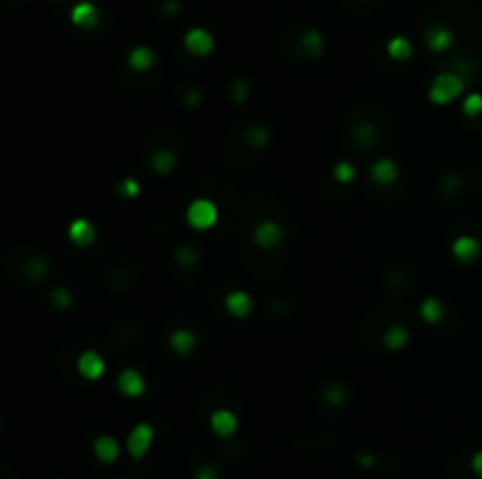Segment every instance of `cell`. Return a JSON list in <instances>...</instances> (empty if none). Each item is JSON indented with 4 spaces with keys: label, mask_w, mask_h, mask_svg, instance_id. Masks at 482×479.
I'll return each mask as SVG.
<instances>
[{
    "label": "cell",
    "mask_w": 482,
    "mask_h": 479,
    "mask_svg": "<svg viewBox=\"0 0 482 479\" xmlns=\"http://www.w3.org/2000/svg\"><path fill=\"white\" fill-rule=\"evenodd\" d=\"M196 479H219V468L214 463H205L198 468Z\"/></svg>",
    "instance_id": "34"
},
{
    "label": "cell",
    "mask_w": 482,
    "mask_h": 479,
    "mask_svg": "<svg viewBox=\"0 0 482 479\" xmlns=\"http://www.w3.org/2000/svg\"><path fill=\"white\" fill-rule=\"evenodd\" d=\"M151 167L156 174H170L177 167L175 151H170V148H160V151H156L151 158Z\"/></svg>",
    "instance_id": "22"
},
{
    "label": "cell",
    "mask_w": 482,
    "mask_h": 479,
    "mask_svg": "<svg viewBox=\"0 0 482 479\" xmlns=\"http://www.w3.org/2000/svg\"><path fill=\"white\" fill-rule=\"evenodd\" d=\"M360 3H367V0H360Z\"/></svg>",
    "instance_id": "37"
},
{
    "label": "cell",
    "mask_w": 482,
    "mask_h": 479,
    "mask_svg": "<svg viewBox=\"0 0 482 479\" xmlns=\"http://www.w3.org/2000/svg\"><path fill=\"white\" fill-rule=\"evenodd\" d=\"M452 254L459 263H473L482 254V242L475 235H459L452 242Z\"/></svg>",
    "instance_id": "8"
},
{
    "label": "cell",
    "mask_w": 482,
    "mask_h": 479,
    "mask_svg": "<svg viewBox=\"0 0 482 479\" xmlns=\"http://www.w3.org/2000/svg\"><path fill=\"white\" fill-rule=\"evenodd\" d=\"M386 54L393 61H407L409 57L414 54V45L409 38L404 36H393L388 43H386Z\"/></svg>",
    "instance_id": "19"
},
{
    "label": "cell",
    "mask_w": 482,
    "mask_h": 479,
    "mask_svg": "<svg viewBox=\"0 0 482 479\" xmlns=\"http://www.w3.org/2000/svg\"><path fill=\"white\" fill-rule=\"evenodd\" d=\"M66 235L71 240V244H75V247H80V249H87V247H92V244H94L96 228H94V223L89 221V219L80 216V219H73V221L68 223Z\"/></svg>",
    "instance_id": "5"
},
{
    "label": "cell",
    "mask_w": 482,
    "mask_h": 479,
    "mask_svg": "<svg viewBox=\"0 0 482 479\" xmlns=\"http://www.w3.org/2000/svg\"><path fill=\"white\" fill-rule=\"evenodd\" d=\"M247 94H249V85L245 80H235L233 82V89H231V96H233V101L235 103H242L247 99Z\"/></svg>",
    "instance_id": "33"
},
{
    "label": "cell",
    "mask_w": 482,
    "mask_h": 479,
    "mask_svg": "<svg viewBox=\"0 0 482 479\" xmlns=\"http://www.w3.org/2000/svg\"><path fill=\"white\" fill-rule=\"evenodd\" d=\"M99 8H96L94 3H89V0H82V3H75L73 10H71V24L78 26L82 31H89L94 29L96 24H99Z\"/></svg>",
    "instance_id": "10"
},
{
    "label": "cell",
    "mask_w": 482,
    "mask_h": 479,
    "mask_svg": "<svg viewBox=\"0 0 482 479\" xmlns=\"http://www.w3.org/2000/svg\"><path fill=\"white\" fill-rule=\"evenodd\" d=\"M459 189H461V179L456 177V174H447V177L440 181V191L445 193L447 198L449 196H456V193H459Z\"/></svg>",
    "instance_id": "32"
},
{
    "label": "cell",
    "mask_w": 482,
    "mask_h": 479,
    "mask_svg": "<svg viewBox=\"0 0 482 479\" xmlns=\"http://www.w3.org/2000/svg\"><path fill=\"white\" fill-rule=\"evenodd\" d=\"M217 221H219V209L207 198H196L186 209V223L193 230H210Z\"/></svg>",
    "instance_id": "2"
},
{
    "label": "cell",
    "mask_w": 482,
    "mask_h": 479,
    "mask_svg": "<svg viewBox=\"0 0 482 479\" xmlns=\"http://www.w3.org/2000/svg\"><path fill=\"white\" fill-rule=\"evenodd\" d=\"M175 261L182 265V268H191V265H196L200 261V254H198V249L191 247V244H182V247L175 249Z\"/></svg>",
    "instance_id": "27"
},
{
    "label": "cell",
    "mask_w": 482,
    "mask_h": 479,
    "mask_svg": "<svg viewBox=\"0 0 482 479\" xmlns=\"http://www.w3.org/2000/svg\"><path fill=\"white\" fill-rule=\"evenodd\" d=\"M471 468H473L475 475H478V477L482 479V449L475 451V454H473V458H471Z\"/></svg>",
    "instance_id": "35"
},
{
    "label": "cell",
    "mask_w": 482,
    "mask_h": 479,
    "mask_svg": "<svg viewBox=\"0 0 482 479\" xmlns=\"http://www.w3.org/2000/svg\"><path fill=\"white\" fill-rule=\"evenodd\" d=\"M78 374L87 381H99L106 374V362L96 351H85L78 358Z\"/></svg>",
    "instance_id": "9"
},
{
    "label": "cell",
    "mask_w": 482,
    "mask_h": 479,
    "mask_svg": "<svg viewBox=\"0 0 482 479\" xmlns=\"http://www.w3.org/2000/svg\"><path fill=\"white\" fill-rule=\"evenodd\" d=\"M353 141L363 148V151H367V148H372L379 141V132L374 125H358L356 129H353Z\"/></svg>",
    "instance_id": "24"
},
{
    "label": "cell",
    "mask_w": 482,
    "mask_h": 479,
    "mask_svg": "<svg viewBox=\"0 0 482 479\" xmlns=\"http://www.w3.org/2000/svg\"><path fill=\"white\" fill-rule=\"evenodd\" d=\"M323 399L330 406H334V409H339V406H344L349 402V388L344 383H330L323 390Z\"/></svg>",
    "instance_id": "23"
},
{
    "label": "cell",
    "mask_w": 482,
    "mask_h": 479,
    "mask_svg": "<svg viewBox=\"0 0 482 479\" xmlns=\"http://www.w3.org/2000/svg\"><path fill=\"white\" fill-rule=\"evenodd\" d=\"M115 191H118V196H120V198H125V200H134V198L139 196L141 186H139V181H137V179L127 177V179L120 181L118 186H115Z\"/></svg>",
    "instance_id": "31"
},
{
    "label": "cell",
    "mask_w": 482,
    "mask_h": 479,
    "mask_svg": "<svg viewBox=\"0 0 482 479\" xmlns=\"http://www.w3.org/2000/svg\"><path fill=\"white\" fill-rule=\"evenodd\" d=\"M118 390L125 395V397H141L146 392V381L141 376V371L137 369H125L118 376Z\"/></svg>",
    "instance_id": "14"
},
{
    "label": "cell",
    "mask_w": 482,
    "mask_h": 479,
    "mask_svg": "<svg viewBox=\"0 0 482 479\" xmlns=\"http://www.w3.org/2000/svg\"><path fill=\"white\" fill-rule=\"evenodd\" d=\"M247 139H249V146L256 148V151H263V148L268 146V141H271V134H268L266 127L261 125H252L247 132Z\"/></svg>",
    "instance_id": "28"
},
{
    "label": "cell",
    "mask_w": 482,
    "mask_h": 479,
    "mask_svg": "<svg viewBox=\"0 0 482 479\" xmlns=\"http://www.w3.org/2000/svg\"><path fill=\"white\" fill-rule=\"evenodd\" d=\"M360 463H363L365 468H370V465L374 463V458H370V456H360Z\"/></svg>",
    "instance_id": "36"
},
{
    "label": "cell",
    "mask_w": 482,
    "mask_h": 479,
    "mask_svg": "<svg viewBox=\"0 0 482 479\" xmlns=\"http://www.w3.org/2000/svg\"><path fill=\"white\" fill-rule=\"evenodd\" d=\"M419 315L426 325H438V322H442V317H445V303L438 296H428V299L421 301Z\"/></svg>",
    "instance_id": "20"
},
{
    "label": "cell",
    "mask_w": 482,
    "mask_h": 479,
    "mask_svg": "<svg viewBox=\"0 0 482 479\" xmlns=\"http://www.w3.org/2000/svg\"><path fill=\"white\" fill-rule=\"evenodd\" d=\"M397 174H400V170H397L395 160H390V158H379V160H374V163L370 165V177H372V181H374L377 186L395 184Z\"/></svg>",
    "instance_id": "13"
},
{
    "label": "cell",
    "mask_w": 482,
    "mask_h": 479,
    "mask_svg": "<svg viewBox=\"0 0 482 479\" xmlns=\"http://www.w3.org/2000/svg\"><path fill=\"white\" fill-rule=\"evenodd\" d=\"M184 47L189 54L200 59V57L212 54V50H214V36L207 29H203V26H193V29L184 34Z\"/></svg>",
    "instance_id": "3"
},
{
    "label": "cell",
    "mask_w": 482,
    "mask_h": 479,
    "mask_svg": "<svg viewBox=\"0 0 482 479\" xmlns=\"http://www.w3.org/2000/svg\"><path fill=\"white\" fill-rule=\"evenodd\" d=\"M50 273V263L45 261V258L41 256H36V258H31V261L27 263V277L31 282H41L45 280Z\"/></svg>",
    "instance_id": "26"
},
{
    "label": "cell",
    "mask_w": 482,
    "mask_h": 479,
    "mask_svg": "<svg viewBox=\"0 0 482 479\" xmlns=\"http://www.w3.org/2000/svg\"><path fill=\"white\" fill-rule=\"evenodd\" d=\"M381 341H384V346L388 348V351H402L404 346H407V341H409V332L404 329L402 325H390L388 329L384 332L381 336Z\"/></svg>",
    "instance_id": "21"
},
{
    "label": "cell",
    "mask_w": 482,
    "mask_h": 479,
    "mask_svg": "<svg viewBox=\"0 0 482 479\" xmlns=\"http://www.w3.org/2000/svg\"><path fill=\"white\" fill-rule=\"evenodd\" d=\"M50 303H52L57 310H68L73 306V294H71L66 287H54L50 291Z\"/></svg>",
    "instance_id": "29"
},
{
    "label": "cell",
    "mask_w": 482,
    "mask_h": 479,
    "mask_svg": "<svg viewBox=\"0 0 482 479\" xmlns=\"http://www.w3.org/2000/svg\"><path fill=\"white\" fill-rule=\"evenodd\" d=\"M92 449H94L96 461L104 463V465L115 463V461H118V456H120V444H118V439L111 437V435H99V437L94 439Z\"/></svg>",
    "instance_id": "16"
},
{
    "label": "cell",
    "mask_w": 482,
    "mask_h": 479,
    "mask_svg": "<svg viewBox=\"0 0 482 479\" xmlns=\"http://www.w3.org/2000/svg\"><path fill=\"white\" fill-rule=\"evenodd\" d=\"M466 89V80L461 73L456 71H445V73L435 75V80L430 82L428 89V99L435 103V106H445V103H452L456 96H461Z\"/></svg>",
    "instance_id": "1"
},
{
    "label": "cell",
    "mask_w": 482,
    "mask_h": 479,
    "mask_svg": "<svg viewBox=\"0 0 482 479\" xmlns=\"http://www.w3.org/2000/svg\"><path fill=\"white\" fill-rule=\"evenodd\" d=\"M461 111H464L466 118H478V115H482V94L480 92L468 94L466 99H464V106H461Z\"/></svg>",
    "instance_id": "30"
},
{
    "label": "cell",
    "mask_w": 482,
    "mask_h": 479,
    "mask_svg": "<svg viewBox=\"0 0 482 479\" xmlns=\"http://www.w3.org/2000/svg\"><path fill=\"white\" fill-rule=\"evenodd\" d=\"M224 306H226V310L235 317V320H245V317L252 315L254 301H252V296H249L247 291L235 289V291H231V294H226Z\"/></svg>",
    "instance_id": "11"
},
{
    "label": "cell",
    "mask_w": 482,
    "mask_h": 479,
    "mask_svg": "<svg viewBox=\"0 0 482 479\" xmlns=\"http://www.w3.org/2000/svg\"><path fill=\"white\" fill-rule=\"evenodd\" d=\"M252 240L259 249H275L282 242V228L278 221H261L254 226Z\"/></svg>",
    "instance_id": "6"
},
{
    "label": "cell",
    "mask_w": 482,
    "mask_h": 479,
    "mask_svg": "<svg viewBox=\"0 0 482 479\" xmlns=\"http://www.w3.org/2000/svg\"><path fill=\"white\" fill-rule=\"evenodd\" d=\"M210 428L217 437H233L238 432V416L231 409H217L210 416Z\"/></svg>",
    "instance_id": "12"
},
{
    "label": "cell",
    "mask_w": 482,
    "mask_h": 479,
    "mask_svg": "<svg viewBox=\"0 0 482 479\" xmlns=\"http://www.w3.org/2000/svg\"><path fill=\"white\" fill-rule=\"evenodd\" d=\"M423 43H426V47L430 52H438L440 54V52H447L449 47H452L454 34H452V29L445 24H433L423 31Z\"/></svg>",
    "instance_id": "7"
},
{
    "label": "cell",
    "mask_w": 482,
    "mask_h": 479,
    "mask_svg": "<svg viewBox=\"0 0 482 479\" xmlns=\"http://www.w3.org/2000/svg\"><path fill=\"white\" fill-rule=\"evenodd\" d=\"M153 444V428L149 423H137L134 428L130 430V435H127V454H130L134 461H141L146 454H149Z\"/></svg>",
    "instance_id": "4"
},
{
    "label": "cell",
    "mask_w": 482,
    "mask_h": 479,
    "mask_svg": "<svg viewBox=\"0 0 482 479\" xmlns=\"http://www.w3.org/2000/svg\"><path fill=\"white\" fill-rule=\"evenodd\" d=\"M158 57L156 52L151 47H146V45H137V47L130 50V54H127V66H130L134 73H146V71H151L156 66Z\"/></svg>",
    "instance_id": "15"
},
{
    "label": "cell",
    "mask_w": 482,
    "mask_h": 479,
    "mask_svg": "<svg viewBox=\"0 0 482 479\" xmlns=\"http://www.w3.org/2000/svg\"><path fill=\"white\" fill-rule=\"evenodd\" d=\"M301 50H304V54L306 57H311V59H318L320 54L325 52V36H323V31H318V29H308L301 34Z\"/></svg>",
    "instance_id": "18"
},
{
    "label": "cell",
    "mask_w": 482,
    "mask_h": 479,
    "mask_svg": "<svg viewBox=\"0 0 482 479\" xmlns=\"http://www.w3.org/2000/svg\"><path fill=\"white\" fill-rule=\"evenodd\" d=\"M196 346H198V336H196L193 329L179 327V329H175V332L170 334V348L177 355H182V358L191 355L193 351H196Z\"/></svg>",
    "instance_id": "17"
},
{
    "label": "cell",
    "mask_w": 482,
    "mask_h": 479,
    "mask_svg": "<svg viewBox=\"0 0 482 479\" xmlns=\"http://www.w3.org/2000/svg\"><path fill=\"white\" fill-rule=\"evenodd\" d=\"M332 174H334V179H337L339 184L349 186V184H353V181H356V177H358V170H356V165H353V163H349V160H342V163H337V165H334Z\"/></svg>",
    "instance_id": "25"
}]
</instances>
